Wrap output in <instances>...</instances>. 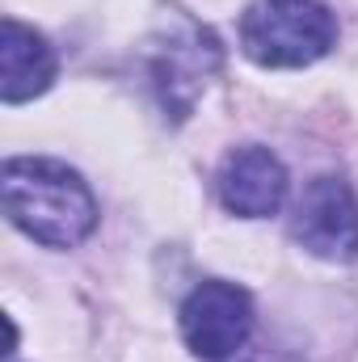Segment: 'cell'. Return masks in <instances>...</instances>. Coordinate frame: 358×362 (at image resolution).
I'll list each match as a JSON object with an SVG mask.
<instances>
[{"mask_svg": "<svg viewBox=\"0 0 358 362\" xmlns=\"http://www.w3.org/2000/svg\"><path fill=\"white\" fill-rule=\"evenodd\" d=\"M4 215L47 249H72L97 228V198L76 169L47 156H13L0 173Z\"/></svg>", "mask_w": 358, "mask_h": 362, "instance_id": "obj_1", "label": "cell"}, {"mask_svg": "<svg viewBox=\"0 0 358 362\" xmlns=\"http://www.w3.org/2000/svg\"><path fill=\"white\" fill-rule=\"evenodd\" d=\"M337 42V17L321 0H253L241 17V47L262 68L316 64Z\"/></svg>", "mask_w": 358, "mask_h": 362, "instance_id": "obj_2", "label": "cell"}, {"mask_svg": "<svg viewBox=\"0 0 358 362\" xmlns=\"http://www.w3.org/2000/svg\"><path fill=\"white\" fill-rule=\"evenodd\" d=\"M253 333V299L236 282H198L181 303V337L207 362L232 358Z\"/></svg>", "mask_w": 358, "mask_h": 362, "instance_id": "obj_3", "label": "cell"}, {"mask_svg": "<svg viewBox=\"0 0 358 362\" xmlns=\"http://www.w3.org/2000/svg\"><path fill=\"white\" fill-rule=\"evenodd\" d=\"M291 236L329 262H350L358 257V198L350 181L342 177H312L304 185L295 215H291Z\"/></svg>", "mask_w": 358, "mask_h": 362, "instance_id": "obj_4", "label": "cell"}, {"mask_svg": "<svg viewBox=\"0 0 358 362\" xmlns=\"http://www.w3.org/2000/svg\"><path fill=\"white\" fill-rule=\"evenodd\" d=\"M215 68H219V42L211 30L194 21H181L178 30H169V38H161L152 55V81H156L165 110L173 118H185Z\"/></svg>", "mask_w": 358, "mask_h": 362, "instance_id": "obj_5", "label": "cell"}, {"mask_svg": "<svg viewBox=\"0 0 358 362\" xmlns=\"http://www.w3.org/2000/svg\"><path fill=\"white\" fill-rule=\"evenodd\" d=\"M215 185H219V202L232 215L266 219L287 198V169H282V160L270 148L245 144V148H236V152L224 156Z\"/></svg>", "mask_w": 358, "mask_h": 362, "instance_id": "obj_6", "label": "cell"}, {"mask_svg": "<svg viewBox=\"0 0 358 362\" xmlns=\"http://www.w3.org/2000/svg\"><path fill=\"white\" fill-rule=\"evenodd\" d=\"M0 72H4V85H0L4 105H21V101L51 89V81H55V51L47 47V38L38 30L21 25L17 17H4Z\"/></svg>", "mask_w": 358, "mask_h": 362, "instance_id": "obj_7", "label": "cell"}]
</instances>
